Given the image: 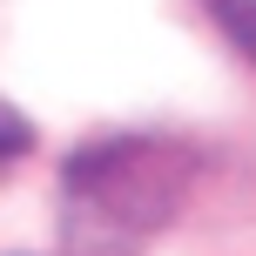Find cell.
<instances>
[{"label":"cell","mask_w":256,"mask_h":256,"mask_svg":"<svg viewBox=\"0 0 256 256\" xmlns=\"http://www.w3.org/2000/svg\"><path fill=\"white\" fill-rule=\"evenodd\" d=\"M189 189V155L162 135H122L68 155L61 168V236L74 256H135L176 216Z\"/></svg>","instance_id":"1"},{"label":"cell","mask_w":256,"mask_h":256,"mask_svg":"<svg viewBox=\"0 0 256 256\" xmlns=\"http://www.w3.org/2000/svg\"><path fill=\"white\" fill-rule=\"evenodd\" d=\"M209 14H216V27L230 34V48L256 61V0H209Z\"/></svg>","instance_id":"2"},{"label":"cell","mask_w":256,"mask_h":256,"mask_svg":"<svg viewBox=\"0 0 256 256\" xmlns=\"http://www.w3.org/2000/svg\"><path fill=\"white\" fill-rule=\"evenodd\" d=\"M27 148H34V122L14 102H0V162H7V155H27Z\"/></svg>","instance_id":"3"}]
</instances>
